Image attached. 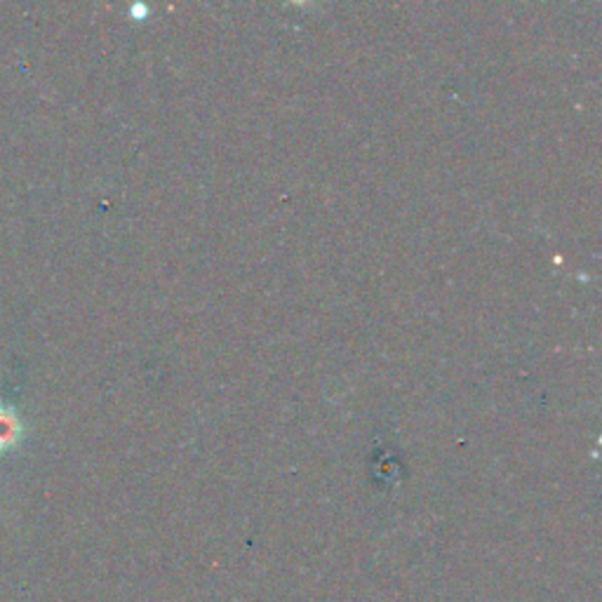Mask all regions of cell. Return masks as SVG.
I'll return each mask as SVG.
<instances>
[{"label": "cell", "instance_id": "6da1fadb", "mask_svg": "<svg viewBox=\"0 0 602 602\" xmlns=\"http://www.w3.org/2000/svg\"><path fill=\"white\" fill-rule=\"evenodd\" d=\"M20 436H22L20 414L12 408H8V405H0V450L15 447Z\"/></svg>", "mask_w": 602, "mask_h": 602}]
</instances>
